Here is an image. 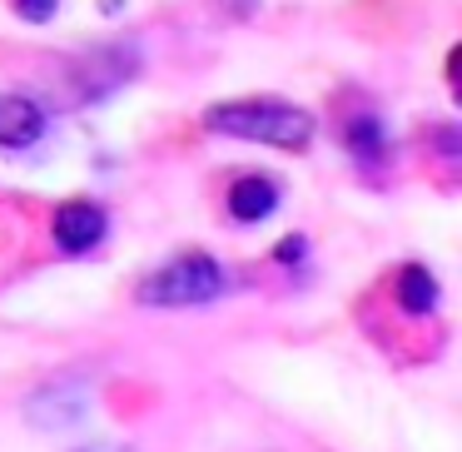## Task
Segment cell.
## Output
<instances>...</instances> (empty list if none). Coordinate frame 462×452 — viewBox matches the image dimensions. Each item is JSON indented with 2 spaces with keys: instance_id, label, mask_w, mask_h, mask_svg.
<instances>
[{
  "instance_id": "cell-10",
  "label": "cell",
  "mask_w": 462,
  "mask_h": 452,
  "mask_svg": "<svg viewBox=\"0 0 462 452\" xmlns=\"http://www.w3.org/2000/svg\"><path fill=\"white\" fill-rule=\"evenodd\" d=\"M55 11H60V0H15V15H21V21H31V25L55 21Z\"/></svg>"
},
{
  "instance_id": "cell-13",
  "label": "cell",
  "mask_w": 462,
  "mask_h": 452,
  "mask_svg": "<svg viewBox=\"0 0 462 452\" xmlns=\"http://www.w3.org/2000/svg\"><path fill=\"white\" fill-rule=\"evenodd\" d=\"M85 452H134V447H125V442H95V447H85Z\"/></svg>"
},
{
  "instance_id": "cell-5",
  "label": "cell",
  "mask_w": 462,
  "mask_h": 452,
  "mask_svg": "<svg viewBox=\"0 0 462 452\" xmlns=\"http://www.w3.org/2000/svg\"><path fill=\"white\" fill-rule=\"evenodd\" d=\"M45 130H51V115L41 100L0 90V150H31V144H41Z\"/></svg>"
},
{
  "instance_id": "cell-8",
  "label": "cell",
  "mask_w": 462,
  "mask_h": 452,
  "mask_svg": "<svg viewBox=\"0 0 462 452\" xmlns=\"http://www.w3.org/2000/svg\"><path fill=\"white\" fill-rule=\"evenodd\" d=\"M279 209V184L263 180V174H244V180L229 184V214L239 224H259Z\"/></svg>"
},
{
  "instance_id": "cell-2",
  "label": "cell",
  "mask_w": 462,
  "mask_h": 452,
  "mask_svg": "<svg viewBox=\"0 0 462 452\" xmlns=\"http://www.w3.org/2000/svg\"><path fill=\"white\" fill-rule=\"evenodd\" d=\"M224 289H229L224 263L189 249V254H174L170 263H160L154 273H144L134 299L144 309H199V303H214Z\"/></svg>"
},
{
  "instance_id": "cell-1",
  "label": "cell",
  "mask_w": 462,
  "mask_h": 452,
  "mask_svg": "<svg viewBox=\"0 0 462 452\" xmlns=\"http://www.w3.org/2000/svg\"><path fill=\"white\" fill-rule=\"evenodd\" d=\"M204 130L229 134V140L269 144V150L303 154L313 144V115L289 100H224L204 110Z\"/></svg>"
},
{
  "instance_id": "cell-11",
  "label": "cell",
  "mask_w": 462,
  "mask_h": 452,
  "mask_svg": "<svg viewBox=\"0 0 462 452\" xmlns=\"http://www.w3.org/2000/svg\"><path fill=\"white\" fill-rule=\"evenodd\" d=\"M263 0H214V11L224 15V21H249V15H259Z\"/></svg>"
},
{
  "instance_id": "cell-12",
  "label": "cell",
  "mask_w": 462,
  "mask_h": 452,
  "mask_svg": "<svg viewBox=\"0 0 462 452\" xmlns=\"http://www.w3.org/2000/svg\"><path fill=\"white\" fill-rule=\"evenodd\" d=\"M299 254H303V239H299V234H289V239L279 244V259H283V263H293Z\"/></svg>"
},
{
  "instance_id": "cell-4",
  "label": "cell",
  "mask_w": 462,
  "mask_h": 452,
  "mask_svg": "<svg viewBox=\"0 0 462 452\" xmlns=\"http://www.w3.org/2000/svg\"><path fill=\"white\" fill-rule=\"evenodd\" d=\"M85 412H90V383H85L80 373H70V378H51L41 392H31V402H25V418H31L35 428H45V432L75 428Z\"/></svg>"
},
{
  "instance_id": "cell-3",
  "label": "cell",
  "mask_w": 462,
  "mask_h": 452,
  "mask_svg": "<svg viewBox=\"0 0 462 452\" xmlns=\"http://www.w3.org/2000/svg\"><path fill=\"white\" fill-rule=\"evenodd\" d=\"M140 45L134 41H115V45H95L80 60L65 70L60 80V105L65 110H80V105H95L105 95H115L120 85H130L140 75Z\"/></svg>"
},
{
  "instance_id": "cell-6",
  "label": "cell",
  "mask_w": 462,
  "mask_h": 452,
  "mask_svg": "<svg viewBox=\"0 0 462 452\" xmlns=\"http://www.w3.org/2000/svg\"><path fill=\"white\" fill-rule=\"evenodd\" d=\"M51 234H55V244H60V254H90L95 244L105 239V209L90 199H70V204L55 209Z\"/></svg>"
},
{
  "instance_id": "cell-7",
  "label": "cell",
  "mask_w": 462,
  "mask_h": 452,
  "mask_svg": "<svg viewBox=\"0 0 462 452\" xmlns=\"http://www.w3.org/2000/svg\"><path fill=\"white\" fill-rule=\"evenodd\" d=\"M393 299H398L402 313L428 318V313H438L442 289H438V279H432V269H422V263H402L398 279H393Z\"/></svg>"
},
{
  "instance_id": "cell-9",
  "label": "cell",
  "mask_w": 462,
  "mask_h": 452,
  "mask_svg": "<svg viewBox=\"0 0 462 452\" xmlns=\"http://www.w3.org/2000/svg\"><path fill=\"white\" fill-rule=\"evenodd\" d=\"M343 140H348L353 160H358L363 170L388 164V140H383V120H378V115H353V120L343 125Z\"/></svg>"
}]
</instances>
